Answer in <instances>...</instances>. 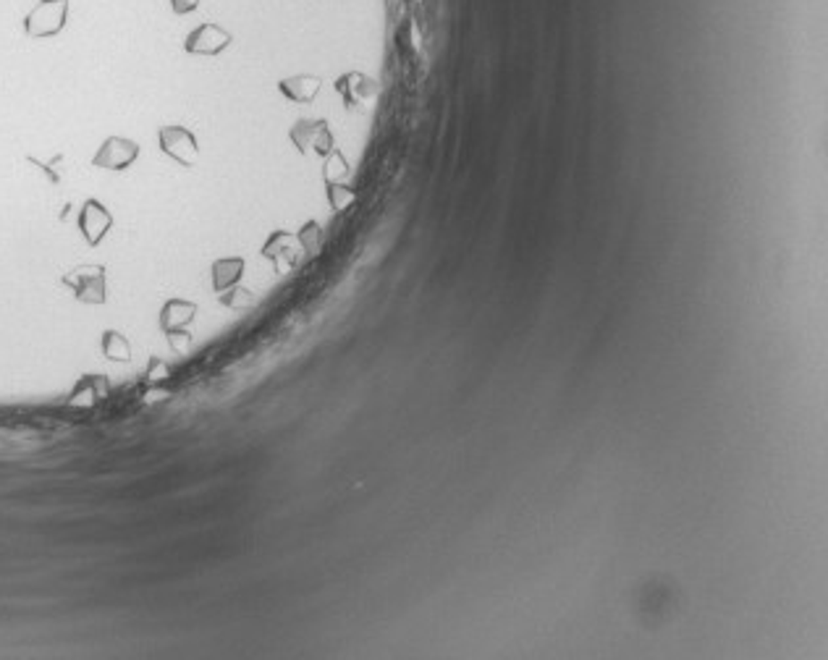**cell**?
<instances>
[{"mask_svg": "<svg viewBox=\"0 0 828 660\" xmlns=\"http://www.w3.org/2000/svg\"><path fill=\"white\" fill-rule=\"evenodd\" d=\"M278 87H280V92H283L289 100H294V103H313V100H315L317 89H320V79L291 77V79H283Z\"/></svg>", "mask_w": 828, "mask_h": 660, "instance_id": "obj_12", "label": "cell"}, {"mask_svg": "<svg viewBox=\"0 0 828 660\" xmlns=\"http://www.w3.org/2000/svg\"><path fill=\"white\" fill-rule=\"evenodd\" d=\"M111 226H113V215L105 210V205L97 199H87L79 213V231L87 238V244L97 246L105 238V233L111 231Z\"/></svg>", "mask_w": 828, "mask_h": 660, "instance_id": "obj_7", "label": "cell"}, {"mask_svg": "<svg viewBox=\"0 0 828 660\" xmlns=\"http://www.w3.org/2000/svg\"><path fill=\"white\" fill-rule=\"evenodd\" d=\"M160 150L163 155H168L171 160H176L179 165L184 168H192L199 157V145L197 137L184 129V126H163L158 134Z\"/></svg>", "mask_w": 828, "mask_h": 660, "instance_id": "obj_2", "label": "cell"}, {"mask_svg": "<svg viewBox=\"0 0 828 660\" xmlns=\"http://www.w3.org/2000/svg\"><path fill=\"white\" fill-rule=\"evenodd\" d=\"M165 336H168V344H171V349L176 351V354L187 356V354L192 351V333H189L187 328L171 330V333H165Z\"/></svg>", "mask_w": 828, "mask_h": 660, "instance_id": "obj_17", "label": "cell"}, {"mask_svg": "<svg viewBox=\"0 0 828 660\" xmlns=\"http://www.w3.org/2000/svg\"><path fill=\"white\" fill-rule=\"evenodd\" d=\"M291 142L299 147V153H317L330 155L333 153V137L325 121H299L291 129Z\"/></svg>", "mask_w": 828, "mask_h": 660, "instance_id": "obj_3", "label": "cell"}, {"mask_svg": "<svg viewBox=\"0 0 828 660\" xmlns=\"http://www.w3.org/2000/svg\"><path fill=\"white\" fill-rule=\"evenodd\" d=\"M297 244H299V241H297L294 236L278 231L273 233V236L268 238V244L263 246V255H265L268 260H273L278 268H291V265H297V260H299Z\"/></svg>", "mask_w": 828, "mask_h": 660, "instance_id": "obj_10", "label": "cell"}, {"mask_svg": "<svg viewBox=\"0 0 828 660\" xmlns=\"http://www.w3.org/2000/svg\"><path fill=\"white\" fill-rule=\"evenodd\" d=\"M66 286L77 291L81 302L87 305H103L105 302V271L100 265H81L63 278Z\"/></svg>", "mask_w": 828, "mask_h": 660, "instance_id": "obj_4", "label": "cell"}, {"mask_svg": "<svg viewBox=\"0 0 828 660\" xmlns=\"http://www.w3.org/2000/svg\"><path fill=\"white\" fill-rule=\"evenodd\" d=\"M355 192L349 189V187H341V184H328V199H330V207L336 210V213H341V210H347L352 202H355Z\"/></svg>", "mask_w": 828, "mask_h": 660, "instance_id": "obj_16", "label": "cell"}, {"mask_svg": "<svg viewBox=\"0 0 828 660\" xmlns=\"http://www.w3.org/2000/svg\"><path fill=\"white\" fill-rule=\"evenodd\" d=\"M244 275V257H226L213 263V288L215 294H223L226 288L237 286Z\"/></svg>", "mask_w": 828, "mask_h": 660, "instance_id": "obj_11", "label": "cell"}, {"mask_svg": "<svg viewBox=\"0 0 828 660\" xmlns=\"http://www.w3.org/2000/svg\"><path fill=\"white\" fill-rule=\"evenodd\" d=\"M297 241H299V246H302L307 255H317V249H320V244H322V229L317 226L315 221H310V223L299 231Z\"/></svg>", "mask_w": 828, "mask_h": 660, "instance_id": "obj_15", "label": "cell"}, {"mask_svg": "<svg viewBox=\"0 0 828 660\" xmlns=\"http://www.w3.org/2000/svg\"><path fill=\"white\" fill-rule=\"evenodd\" d=\"M103 351H105L108 359H116V362L131 359V344L126 341V336H121L119 330H108L103 336Z\"/></svg>", "mask_w": 828, "mask_h": 660, "instance_id": "obj_13", "label": "cell"}, {"mask_svg": "<svg viewBox=\"0 0 828 660\" xmlns=\"http://www.w3.org/2000/svg\"><path fill=\"white\" fill-rule=\"evenodd\" d=\"M349 171H347V160L339 155V153H330V160H328V165H325V179H328V184L333 181V176H347Z\"/></svg>", "mask_w": 828, "mask_h": 660, "instance_id": "obj_18", "label": "cell"}, {"mask_svg": "<svg viewBox=\"0 0 828 660\" xmlns=\"http://www.w3.org/2000/svg\"><path fill=\"white\" fill-rule=\"evenodd\" d=\"M336 89H339V95L347 100L349 108L362 105V103H370V100L375 97V92H378L375 81L362 77V74H347V77H341L336 81Z\"/></svg>", "mask_w": 828, "mask_h": 660, "instance_id": "obj_9", "label": "cell"}, {"mask_svg": "<svg viewBox=\"0 0 828 660\" xmlns=\"http://www.w3.org/2000/svg\"><path fill=\"white\" fill-rule=\"evenodd\" d=\"M139 157V145L134 139L126 137H108L103 142V147L97 150V155L92 157L95 168H105V171H123L129 168L134 160Z\"/></svg>", "mask_w": 828, "mask_h": 660, "instance_id": "obj_6", "label": "cell"}, {"mask_svg": "<svg viewBox=\"0 0 828 660\" xmlns=\"http://www.w3.org/2000/svg\"><path fill=\"white\" fill-rule=\"evenodd\" d=\"M66 21H69V0H40L24 16V32L35 39L55 38L63 32Z\"/></svg>", "mask_w": 828, "mask_h": 660, "instance_id": "obj_1", "label": "cell"}, {"mask_svg": "<svg viewBox=\"0 0 828 660\" xmlns=\"http://www.w3.org/2000/svg\"><path fill=\"white\" fill-rule=\"evenodd\" d=\"M168 3H171L173 13H179V16H187L192 11H197L199 5V0H168Z\"/></svg>", "mask_w": 828, "mask_h": 660, "instance_id": "obj_20", "label": "cell"}, {"mask_svg": "<svg viewBox=\"0 0 828 660\" xmlns=\"http://www.w3.org/2000/svg\"><path fill=\"white\" fill-rule=\"evenodd\" d=\"M197 317V305L187 302V299H168L160 310V330L171 333V330H181L189 328Z\"/></svg>", "mask_w": 828, "mask_h": 660, "instance_id": "obj_8", "label": "cell"}, {"mask_svg": "<svg viewBox=\"0 0 828 660\" xmlns=\"http://www.w3.org/2000/svg\"><path fill=\"white\" fill-rule=\"evenodd\" d=\"M221 305L229 307V310H249L255 305V294L249 288H241V286H231L221 294Z\"/></svg>", "mask_w": 828, "mask_h": 660, "instance_id": "obj_14", "label": "cell"}, {"mask_svg": "<svg viewBox=\"0 0 828 660\" xmlns=\"http://www.w3.org/2000/svg\"><path fill=\"white\" fill-rule=\"evenodd\" d=\"M231 42H234L231 32H226L223 27H218V24H199L184 39V50L189 55H221Z\"/></svg>", "mask_w": 828, "mask_h": 660, "instance_id": "obj_5", "label": "cell"}, {"mask_svg": "<svg viewBox=\"0 0 828 660\" xmlns=\"http://www.w3.org/2000/svg\"><path fill=\"white\" fill-rule=\"evenodd\" d=\"M168 378H171V367L163 359H153L150 362V380L160 383V380H168Z\"/></svg>", "mask_w": 828, "mask_h": 660, "instance_id": "obj_19", "label": "cell"}]
</instances>
